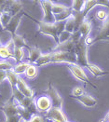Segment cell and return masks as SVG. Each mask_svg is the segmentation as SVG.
Masks as SVG:
<instances>
[{
	"label": "cell",
	"instance_id": "6da1fadb",
	"mask_svg": "<svg viewBox=\"0 0 109 122\" xmlns=\"http://www.w3.org/2000/svg\"><path fill=\"white\" fill-rule=\"evenodd\" d=\"M38 24V31L40 34L50 36L55 41L56 45L59 43L58 37L60 34L64 31V24L65 21H60V22H54V23H48L44 21H37Z\"/></svg>",
	"mask_w": 109,
	"mask_h": 122
},
{
	"label": "cell",
	"instance_id": "7a4b0ae2",
	"mask_svg": "<svg viewBox=\"0 0 109 122\" xmlns=\"http://www.w3.org/2000/svg\"><path fill=\"white\" fill-rule=\"evenodd\" d=\"M74 53L77 58V64L87 68L90 62L88 59V46L85 43V38L82 37L78 43H76Z\"/></svg>",
	"mask_w": 109,
	"mask_h": 122
},
{
	"label": "cell",
	"instance_id": "3957f363",
	"mask_svg": "<svg viewBox=\"0 0 109 122\" xmlns=\"http://www.w3.org/2000/svg\"><path fill=\"white\" fill-rule=\"evenodd\" d=\"M50 63H60L64 62L68 63H77V58L74 52H65V51H52L51 52Z\"/></svg>",
	"mask_w": 109,
	"mask_h": 122
},
{
	"label": "cell",
	"instance_id": "277c9868",
	"mask_svg": "<svg viewBox=\"0 0 109 122\" xmlns=\"http://www.w3.org/2000/svg\"><path fill=\"white\" fill-rule=\"evenodd\" d=\"M66 67L69 69L70 72L72 73V75L78 80L83 82L85 84H89L91 87H93L94 89H97V86L96 85L92 84L91 82L89 81V77L87 76V75H86V73L84 71V69L80 65L77 64V63H68V64H66Z\"/></svg>",
	"mask_w": 109,
	"mask_h": 122
},
{
	"label": "cell",
	"instance_id": "5b68a950",
	"mask_svg": "<svg viewBox=\"0 0 109 122\" xmlns=\"http://www.w3.org/2000/svg\"><path fill=\"white\" fill-rule=\"evenodd\" d=\"M47 93H48V97L50 98L52 103V107H56L62 109V103L63 100L62 98V96L59 94V92H57V90L52 86V84H49V87L47 89Z\"/></svg>",
	"mask_w": 109,
	"mask_h": 122
},
{
	"label": "cell",
	"instance_id": "8992f818",
	"mask_svg": "<svg viewBox=\"0 0 109 122\" xmlns=\"http://www.w3.org/2000/svg\"><path fill=\"white\" fill-rule=\"evenodd\" d=\"M40 5L42 7L43 10V20L42 21L44 22H48V23H54L55 20H54V16L52 14V1H39Z\"/></svg>",
	"mask_w": 109,
	"mask_h": 122
},
{
	"label": "cell",
	"instance_id": "52a82bcc",
	"mask_svg": "<svg viewBox=\"0 0 109 122\" xmlns=\"http://www.w3.org/2000/svg\"><path fill=\"white\" fill-rule=\"evenodd\" d=\"M19 108H20V105L14 101L13 98H11L4 103V105L1 107V110L5 114L6 117H9L14 115H18Z\"/></svg>",
	"mask_w": 109,
	"mask_h": 122
},
{
	"label": "cell",
	"instance_id": "ba28073f",
	"mask_svg": "<svg viewBox=\"0 0 109 122\" xmlns=\"http://www.w3.org/2000/svg\"><path fill=\"white\" fill-rule=\"evenodd\" d=\"M47 119H49L52 122H66L68 119L66 118L65 115L62 111V109L56 108V107H51L50 110L47 112L46 115Z\"/></svg>",
	"mask_w": 109,
	"mask_h": 122
},
{
	"label": "cell",
	"instance_id": "9c48e42d",
	"mask_svg": "<svg viewBox=\"0 0 109 122\" xmlns=\"http://www.w3.org/2000/svg\"><path fill=\"white\" fill-rule=\"evenodd\" d=\"M99 41H109V11L107 19L103 22L98 34L93 37V44Z\"/></svg>",
	"mask_w": 109,
	"mask_h": 122
},
{
	"label": "cell",
	"instance_id": "30bf717a",
	"mask_svg": "<svg viewBox=\"0 0 109 122\" xmlns=\"http://www.w3.org/2000/svg\"><path fill=\"white\" fill-rule=\"evenodd\" d=\"M35 104L36 107V110L38 112H48L52 107V103L50 98L48 96H39L36 101Z\"/></svg>",
	"mask_w": 109,
	"mask_h": 122
},
{
	"label": "cell",
	"instance_id": "8fae6325",
	"mask_svg": "<svg viewBox=\"0 0 109 122\" xmlns=\"http://www.w3.org/2000/svg\"><path fill=\"white\" fill-rule=\"evenodd\" d=\"M16 88H17V90L24 97H28V98H34L35 97V92H34V91L26 84V82L24 81L21 77H20V76H19V79H18V83H17Z\"/></svg>",
	"mask_w": 109,
	"mask_h": 122
},
{
	"label": "cell",
	"instance_id": "7c38bea8",
	"mask_svg": "<svg viewBox=\"0 0 109 122\" xmlns=\"http://www.w3.org/2000/svg\"><path fill=\"white\" fill-rule=\"evenodd\" d=\"M21 18H22V14H21V13L15 15V16H12L10 23L7 25V27H6L4 30L9 32L10 35H11V36H14V35H16V31H17L19 25H20Z\"/></svg>",
	"mask_w": 109,
	"mask_h": 122
},
{
	"label": "cell",
	"instance_id": "4fadbf2b",
	"mask_svg": "<svg viewBox=\"0 0 109 122\" xmlns=\"http://www.w3.org/2000/svg\"><path fill=\"white\" fill-rule=\"evenodd\" d=\"M13 50L14 46L10 39L6 45H2L0 47V58L4 60H8L13 57Z\"/></svg>",
	"mask_w": 109,
	"mask_h": 122
},
{
	"label": "cell",
	"instance_id": "5bb4252c",
	"mask_svg": "<svg viewBox=\"0 0 109 122\" xmlns=\"http://www.w3.org/2000/svg\"><path fill=\"white\" fill-rule=\"evenodd\" d=\"M97 5L109 8V1H98V0H92V1H91V0H89V1H86L84 10L82 11L83 15H84L85 17H87V14L94 8L95 6H97Z\"/></svg>",
	"mask_w": 109,
	"mask_h": 122
},
{
	"label": "cell",
	"instance_id": "9a60e30c",
	"mask_svg": "<svg viewBox=\"0 0 109 122\" xmlns=\"http://www.w3.org/2000/svg\"><path fill=\"white\" fill-rule=\"evenodd\" d=\"M21 9H22V4L20 1H8L5 10L9 11L12 16H15L20 13Z\"/></svg>",
	"mask_w": 109,
	"mask_h": 122
},
{
	"label": "cell",
	"instance_id": "2e32d148",
	"mask_svg": "<svg viewBox=\"0 0 109 122\" xmlns=\"http://www.w3.org/2000/svg\"><path fill=\"white\" fill-rule=\"evenodd\" d=\"M77 101H78L80 103H82L84 106L86 107H94L97 103H98V100L92 96H90L89 94H84L81 97L76 98Z\"/></svg>",
	"mask_w": 109,
	"mask_h": 122
},
{
	"label": "cell",
	"instance_id": "e0dca14e",
	"mask_svg": "<svg viewBox=\"0 0 109 122\" xmlns=\"http://www.w3.org/2000/svg\"><path fill=\"white\" fill-rule=\"evenodd\" d=\"M75 46H76V43H74L73 41L68 40L66 42H63V43H59L57 44L54 48H53V51H65V52H74L75 50Z\"/></svg>",
	"mask_w": 109,
	"mask_h": 122
},
{
	"label": "cell",
	"instance_id": "ac0fdd59",
	"mask_svg": "<svg viewBox=\"0 0 109 122\" xmlns=\"http://www.w3.org/2000/svg\"><path fill=\"white\" fill-rule=\"evenodd\" d=\"M91 28H92L91 27V22L86 18L85 20L82 21V23L79 25L78 31L79 32V34L81 35V36L83 38H86V37L89 36V34L91 32Z\"/></svg>",
	"mask_w": 109,
	"mask_h": 122
},
{
	"label": "cell",
	"instance_id": "d6986e66",
	"mask_svg": "<svg viewBox=\"0 0 109 122\" xmlns=\"http://www.w3.org/2000/svg\"><path fill=\"white\" fill-rule=\"evenodd\" d=\"M42 55V52L38 48H31L29 49V56H28V61L31 62V64H35L36 61L39 59Z\"/></svg>",
	"mask_w": 109,
	"mask_h": 122
},
{
	"label": "cell",
	"instance_id": "ffe728a7",
	"mask_svg": "<svg viewBox=\"0 0 109 122\" xmlns=\"http://www.w3.org/2000/svg\"><path fill=\"white\" fill-rule=\"evenodd\" d=\"M87 69H88L95 77H101V76H105L106 74H108V72L101 69L99 66H97V65H95V64H92V63H89V65H88V67H87Z\"/></svg>",
	"mask_w": 109,
	"mask_h": 122
},
{
	"label": "cell",
	"instance_id": "44dd1931",
	"mask_svg": "<svg viewBox=\"0 0 109 122\" xmlns=\"http://www.w3.org/2000/svg\"><path fill=\"white\" fill-rule=\"evenodd\" d=\"M11 41L13 43L14 48H19V49H23L25 47H27V43L25 39L23 38V36H19V35H14L11 37Z\"/></svg>",
	"mask_w": 109,
	"mask_h": 122
},
{
	"label": "cell",
	"instance_id": "7402d4cb",
	"mask_svg": "<svg viewBox=\"0 0 109 122\" xmlns=\"http://www.w3.org/2000/svg\"><path fill=\"white\" fill-rule=\"evenodd\" d=\"M29 62H27V61H21L19 63H16L14 66H13V68H12V71L14 72L17 76H20V75H22V74H24L25 71H26V69L28 68V66H29Z\"/></svg>",
	"mask_w": 109,
	"mask_h": 122
},
{
	"label": "cell",
	"instance_id": "603a6c76",
	"mask_svg": "<svg viewBox=\"0 0 109 122\" xmlns=\"http://www.w3.org/2000/svg\"><path fill=\"white\" fill-rule=\"evenodd\" d=\"M73 14V10L71 8H67L66 10H64L63 12H62L59 15H56L54 16V20H55V22H60V21H65L68 18H70Z\"/></svg>",
	"mask_w": 109,
	"mask_h": 122
},
{
	"label": "cell",
	"instance_id": "cb8c5ba5",
	"mask_svg": "<svg viewBox=\"0 0 109 122\" xmlns=\"http://www.w3.org/2000/svg\"><path fill=\"white\" fill-rule=\"evenodd\" d=\"M11 18H12V15L9 11H6V10L0 11V22H1L3 29H5L7 27V25L10 23Z\"/></svg>",
	"mask_w": 109,
	"mask_h": 122
},
{
	"label": "cell",
	"instance_id": "d4e9b609",
	"mask_svg": "<svg viewBox=\"0 0 109 122\" xmlns=\"http://www.w3.org/2000/svg\"><path fill=\"white\" fill-rule=\"evenodd\" d=\"M6 76H7V79L10 82L11 89L16 88L17 83H18V79H19V76H17L12 70H9V71L6 72Z\"/></svg>",
	"mask_w": 109,
	"mask_h": 122
},
{
	"label": "cell",
	"instance_id": "484cf974",
	"mask_svg": "<svg viewBox=\"0 0 109 122\" xmlns=\"http://www.w3.org/2000/svg\"><path fill=\"white\" fill-rule=\"evenodd\" d=\"M24 75H25V76H26L27 78H29V79H33V78L36 77L37 75H38L37 66H36L35 64H31V63H30L28 68L26 69V71L24 73Z\"/></svg>",
	"mask_w": 109,
	"mask_h": 122
},
{
	"label": "cell",
	"instance_id": "4316f807",
	"mask_svg": "<svg viewBox=\"0 0 109 122\" xmlns=\"http://www.w3.org/2000/svg\"><path fill=\"white\" fill-rule=\"evenodd\" d=\"M64 31H66L68 33H71V34H73L74 32L77 31L76 30V20H75V18L73 17V15L65 20Z\"/></svg>",
	"mask_w": 109,
	"mask_h": 122
},
{
	"label": "cell",
	"instance_id": "83f0119b",
	"mask_svg": "<svg viewBox=\"0 0 109 122\" xmlns=\"http://www.w3.org/2000/svg\"><path fill=\"white\" fill-rule=\"evenodd\" d=\"M51 52L50 53H46V54H42L41 57L36 61V62L35 63L36 66H43V65H46V64H49L50 63V59H51Z\"/></svg>",
	"mask_w": 109,
	"mask_h": 122
},
{
	"label": "cell",
	"instance_id": "f1b7e54d",
	"mask_svg": "<svg viewBox=\"0 0 109 122\" xmlns=\"http://www.w3.org/2000/svg\"><path fill=\"white\" fill-rule=\"evenodd\" d=\"M85 3H86V1H82V0L72 1L71 9L73 10V12H82L84 10V7H85Z\"/></svg>",
	"mask_w": 109,
	"mask_h": 122
},
{
	"label": "cell",
	"instance_id": "f546056e",
	"mask_svg": "<svg viewBox=\"0 0 109 122\" xmlns=\"http://www.w3.org/2000/svg\"><path fill=\"white\" fill-rule=\"evenodd\" d=\"M23 57H24V51H23V49L14 48L12 59H14V61H16V63H19V62H21V61H22Z\"/></svg>",
	"mask_w": 109,
	"mask_h": 122
},
{
	"label": "cell",
	"instance_id": "4dcf8cb0",
	"mask_svg": "<svg viewBox=\"0 0 109 122\" xmlns=\"http://www.w3.org/2000/svg\"><path fill=\"white\" fill-rule=\"evenodd\" d=\"M68 7L64 6V5H62V4H56V3H53L52 4V14L53 16H56V15H59L62 12H63L64 10H66Z\"/></svg>",
	"mask_w": 109,
	"mask_h": 122
},
{
	"label": "cell",
	"instance_id": "1f68e13d",
	"mask_svg": "<svg viewBox=\"0 0 109 122\" xmlns=\"http://www.w3.org/2000/svg\"><path fill=\"white\" fill-rule=\"evenodd\" d=\"M95 17L98 20H101L102 22H104L108 17V11H106L105 10H97L96 13H95Z\"/></svg>",
	"mask_w": 109,
	"mask_h": 122
},
{
	"label": "cell",
	"instance_id": "d6a6232c",
	"mask_svg": "<svg viewBox=\"0 0 109 122\" xmlns=\"http://www.w3.org/2000/svg\"><path fill=\"white\" fill-rule=\"evenodd\" d=\"M12 98L18 104H20V102L23 100L24 96L17 90V88H12Z\"/></svg>",
	"mask_w": 109,
	"mask_h": 122
},
{
	"label": "cell",
	"instance_id": "836d02e7",
	"mask_svg": "<svg viewBox=\"0 0 109 122\" xmlns=\"http://www.w3.org/2000/svg\"><path fill=\"white\" fill-rule=\"evenodd\" d=\"M84 94H85L84 88L78 86V87H75V88L73 89L72 93H71V97H73V98H75V99H76V98L81 97V96H82V95H84Z\"/></svg>",
	"mask_w": 109,
	"mask_h": 122
},
{
	"label": "cell",
	"instance_id": "e575fe53",
	"mask_svg": "<svg viewBox=\"0 0 109 122\" xmlns=\"http://www.w3.org/2000/svg\"><path fill=\"white\" fill-rule=\"evenodd\" d=\"M13 64L8 60H3L0 61V71H9V70H12L13 68Z\"/></svg>",
	"mask_w": 109,
	"mask_h": 122
},
{
	"label": "cell",
	"instance_id": "d590c367",
	"mask_svg": "<svg viewBox=\"0 0 109 122\" xmlns=\"http://www.w3.org/2000/svg\"><path fill=\"white\" fill-rule=\"evenodd\" d=\"M71 36L72 34L71 33H68L66 31H63L60 34L59 37H58V40H59V43H63V42H66L71 39ZM58 43V44H59Z\"/></svg>",
	"mask_w": 109,
	"mask_h": 122
},
{
	"label": "cell",
	"instance_id": "8d00e7d4",
	"mask_svg": "<svg viewBox=\"0 0 109 122\" xmlns=\"http://www.w3.org/2000/svg\"><path fill=\"white\" fill-rule=\"evenodd\" d=\"M21 122H47V119L44 117L40 116V115L35 114V115L32 116V117L30 118L29 120H27V121H22L21 120Z\"/></svg>",
	"mask_w": 109,
	"mask_h": 122
},
{
	"label": "cell",
	"instance_id": "74e56055",
	"mask_svg": "<svg viewBox=\"0 0 109 122\" xmlns=\"http://www.w3.org/2000/svg\"><path fill=\"white\" fill-rule=\"evenodd\" d=\"M21 116L18 115H14V116H11L9 117H6V122H21Z\"/></svg>",
	"mask_w": 109,
	"mask_h": 122
},
{
	"label": "cell",
	"instance_id": "f35d334b",
	"mask_svg": "<svg viewBox=\"0 0 109 122\" xmlns=\"http://www.w3.org/2000/svg\"><path fill=\"white\" fill-rule=\"evenodd\" d=\"M81 38H82V36H81V35L79 34L78 31L74 32V33L72 34V36H71V40L73 41L74 43H78Z\"/></svg>",
	"mask_w": 109,
	"mask_h": 122
},
{
	"label": "cell",
	"instance_id": "ab89813d",
	"mask_svg": "<svg viewBox=\"0 0 109 122\" xmlns=\"http://www.w3.org/2000/svg\"><path fill=\"white\" fill-rule=\"evenodd\" d=\"M85 43H86V45H87L88 47H89V45L93 44V37H91V36L86 37V38H85Z\"/></svg>",
	"mask_w": 109,
	"mask_h": 122
},
{
	"label": "cell",
	"instance_id": "60d3db41",
	"mask_svg": "<svg viewBox=\"0 0 109 122\" xmlns=\"http://www.w3.org/2000/svg\"><path fill=\"white\" fill-rule=\"evenodd\" d=\"M5 79H7V76H6V72H5V71H0V84L4 81Z\"/></svg>",
	"mask_w": 109,
	"mask_h": 122
},
{
	"label": "cell",
	"instance_id": "b9f144b4",
	"mask_svg": "<svg viewBox=\"0 0 109 122\" xmlns=\"http://www.w3.org/2000/svg\"><path fill=\"white\" fill-rule=\"evenodd\" d=\"M108 121H109V111H108V113L104 116V117L100 122H108Z\"/></svg>",
	"mask_w": 109,
	"mask_h": 122
},
{
	"label": "cell",
	"instance_id": "7bdbcfd3",
	"mask_svg": "<svg viewBox=\"0 0 109 122\" xmlns=\"http://www.w3.org/2000/svg\"><path fill=\"white\" fill-rule=\"evenodd\" d=\"M4 29H3V27H2V25H1V22H0V32L1 31H3Z\"/></svg>",
	"mask_w": 109,
	"mask_h": 122
},
{
	"label": "cell",
	"instance_id": "ee69618b",
	"mask_svg": "<svg viewBox=\"0 0 109 122\" xmlns=\"http://www.w3.org/2000/svg\"><path fill=\"white\" fill-rule=\"evenodd\" d=\"M2 46V42H1V39H0V47Z\"/></svg>",
	"mask_w": 109,
	"mask_h": 122
},
{
	"label": "cell",
	"instance_id": "f6af8a7d",
	"mask_svg": "<svg viewBox=\"0 0 109 122\" xmlns=\"http://www.w3.org/2000/svg\"><path fill=\"white\" fill-rule=\"evenodd\" d=\"M66 122H70V121H69V120H68V121H66Z\"/></svg>",
	"mask_w": 109,
	"mask_h": 122
},
{
	"label": "cell",
	"instance_id": "bcb514c9",
	"mask_svg": "<svg viewBox=\"0 0 109 122\" xmlns=\"http://www.w3.org/2000/svg\"><path fill=\"white\" fill-rule=\"evenodd\" d=\"M108 122H109V121H108Z\"/></svg>",
	"mask_w": 109,
	"mask_h": 122
}]
</instances>
